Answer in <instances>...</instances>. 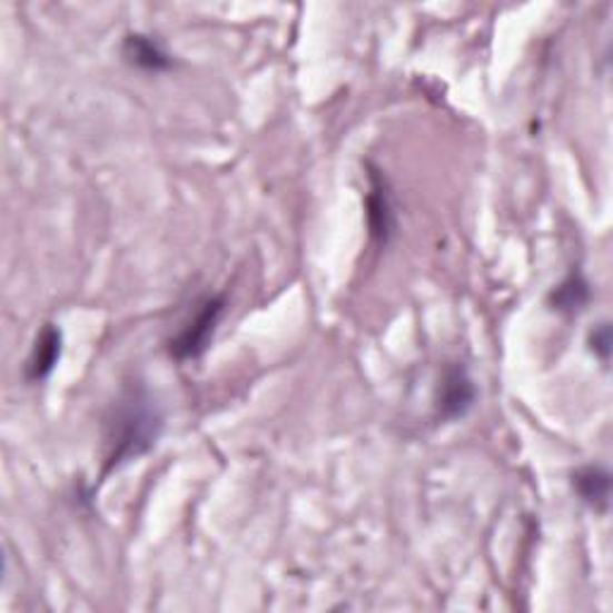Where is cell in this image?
Returning a JSON list of instances; mask_svg holds the SVG:
<instances>
[{
	"instance_id": "cell-5",
	"label": "cell",
	"mask_w": 613,
	"mask_h": 613,
	"mask_svg": "<svg viewBox=\"0 0 613 613\" xmlns=\"http://www.w3.org/2000/svg\"><path fill=\"white\" fill-rule=\"evenodd\" d=\"M122 58L141 72H168L176 68V58L166 51V46L156 37L139 34V31L125 37Z\"/></svg>"
},
{
	"instance_id": "cell-1",
	"label": "cell",
	"mask_w": 613,
	"mask_h": 613,
	"mask_svg": "<svg viewBox=\"0 0 613 613\" xmlns=\"http://www.w3.org/2000/svg\"><path fill=\"white\" fill-rule=\"evenodd\" d=\"M164 429V415L145 386L130 388L116 407L113 419L108 422V451L103 463V477L120 465L147 453Z\"/></svg>"
},
{
	"instance_id": "cell-3",
	"label": "cell",
	"mask_w": 613,
	"mask_h": 613,
	"mask_svg": "<svg viewBox=\"0 0 613 613\" xmlns=\"http://www.w3.org/2000/svg\"><path fill=\"white\" fill-rule=\"evenodd\" d=\"M477 390L473 379L463 365H451L436 390V413L442 419H458L465 417L469 407L475 405Z\"/></svg>"
},
{
	"instance_id": "cell-4",
	"label": "cell",
	"mask_w": 613,
	"mask_h": 613,
	"mask_svg": "<svg viewBox=\"0 0 613 613\" xmlns=\"http://www.w3.org/2000/svg\"><path fill=\"white\" fill-rule=\"evenodd\" d=\"M367 226L372 240L379 245H388L393 228H396V221H393V201L388 192V182L382 176V170H376L369 164V192H367Z\"/></svg>"
},
{
	"instance_id": "cell-6",
	"label": "cell",
	"mask_w": 613,
	"mask_h": 613,
	"mask_svg": "<svg viewBox=\"0 0 613 613\" xmlns=\"http://www.w3.org/2000/svg\"><path fill=\"white\" fill-rule=\"evenodd\" d=\"M60 355H62V332L56 324H46L34 340V348H31L27 357V365H24L27 382L39 384L43 379H49L51 372L60 363Z\"/></svg>"
},
{
	"instance_id": "cell-9",
	"label": "cell",
	"mask_w": 613,
	"mask_h": 613,
	"mask_svg": "<svg viewBox=\"0 0 613 613\" xmlns=\"http://www.w3.org/2000/svg\"><path fill=\"white\" fill-rule=\"evenodd\" d=\"M590 345L594 355H600L604 363H609V353H611V326L600 324L594 328V334L590 336Z\"/></svg>"
},
{
	"instance_id": "cell-7",
	"label": "cell",
	"mask_w": 613,
	"mask_h": 613,
	"mask_svg": "<svg viewBox=\"0 0 613 613\" xmlns=\"http://www.w3.org/2000/svg\"><path fill=\"white\" fill-rule=\"evenodd\" d=\"M573 486L577 496L583 498L594 511H606L611 496V475L602 465H585L575 469Z\"/></svg>"
},
{
	"instance_id": "cell-8",
	"label": "cell",
	"mask_w": 613,
	"mask_h": 613,
	"mask_svg": "<svg viewBox=\"0 0 613 613\" xmlns=\"http://www.w3.org/2000/svg\"><path fill=\"white\" fill-rule=\"evenodd\" d=\"M590 303V283L580 271H571L548 293V307L561 314H577Z\"/></svg>"
},
{
	"instance_id": "cell-2",
	"label": "cell",
	"mask_w": 613,
	"mask_h": 613,
	"mask_svg": "<svg viewBox=\"0 0 613 613\" xmlns=\"http://www.w3.org/2000/svg\"><path fill=\"white\" fill-rule=\"evenodd\" d=\"M226 297L224 295H204L195 303V309L187 322L180 326V332L168 340V353L178 363L197 359L209 350L218 324L224 319Z\"/></svg>"
}]
</instances>
